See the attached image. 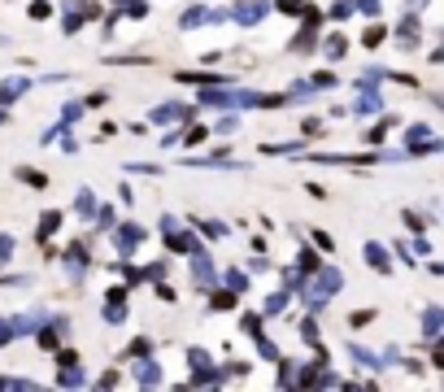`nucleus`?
<instances>
[]
</instances>
